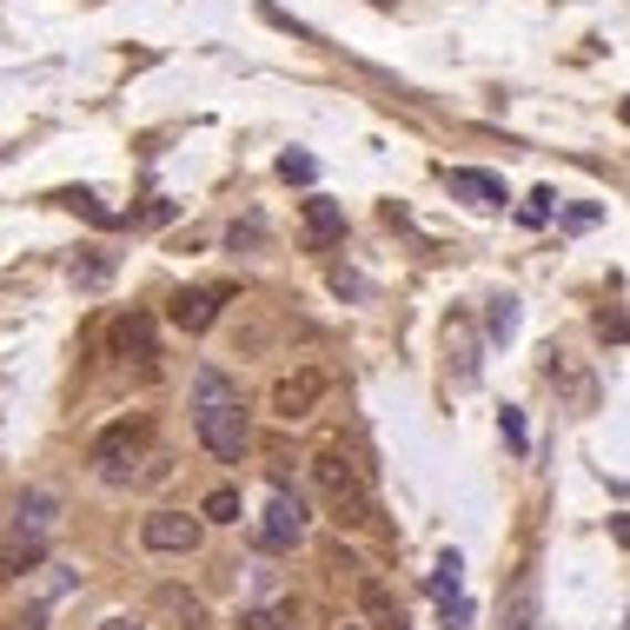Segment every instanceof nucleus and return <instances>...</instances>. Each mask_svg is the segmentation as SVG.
<instances>
[{
	"instance_id": "obj_14",
	"label": "nucleus",
	"mask_w": 630,
	"mask_h": 630,
	"mask_svg": "<svg viewBox=\"0 0 630 630\" xmlns=\"http://www.w3.org/2000/svg\"><path fill=\"white\" fill-rule=\"evenodd\" d=\"M33 565H47V538H13V545H0V578H20V571H33Z\"/></svg>"
},
{
	"instance_id": "obj_13",
	"label": "nucleus",
	"mask_w": 630,
	"mask_h": 630,
	"mask_svg": "<svg viewBox=\"0 0 630 630\" xmlns=\"http://www.w3.org/2000/svg\"><path fill=\"white\" fill-rule=\"evenodd\" d=\"M505 630H538V578L525 571L512 585V605H505Z\"/></svg>"
},
{
	"instance_id": "obj_21",
	"label": "nucleus",
	"mask_w": 630,
	"mask_h": 630,
	"mask_svg": "<svg viewBox=\"0 0 630 630\" xmlns=\"http://www.w3.org/2000/svg\"><path fill=\"white\" fill-rule=\"evenodd\" d=\"M458 571H465V565H458V551H445V558H438V571H432L438 605H452V598H458Z\"/></svg>"
},
{
	"instance_id": "obj_27",
	"label": "nucleus",
	"mask_w": 630,
	"mask_h": 630,
	"mask_svg": "<svg viewBox=\"0 0 630 630\" xmlns=\"http://www.w3.org/2000/svg\"><path fill=\"white\" fill-rule=\"evenodd\" d=\"M13 630H47V611H27V618H13Z\"/></svg>"
},
{
	"instance_id": "obj_4",
	"label": "nucleus",
	"mask_w": 630,
	"mask_h": 630,
	"mask_svg": "<svg viewBox=\"0 0 630 630\" xmlns=\"http://www.w3.org/2000/svg\"><path fill=\"white\" fill-rule=\"evenodd\" d=\"M199 538H206V525H199L193 512H153V518L140 525V545L159 551V558H193Z\"/></svg>"
},
{
	"instance_id": "obj_5",
	"label": "nucleus",
	"mask_w": 630,
	"mask_h": 630,
	"mask_svg": "<svg viewBox=\"0 0 630 630\" xmlns=\"http://www.w3.org/2000/svg\"><path fill=\"white\" fill-rule=\"evenodd\" d=\"M299 239H306V252L339 246V239H345V206H339V199H326V193H312V199L299 206Z\"/></svg>"
},
{
	"instance_id": "obj_23",
	"label": "nucleus",
	"mask_w": 630,
	"mask_h": 630,
	"mask_svg": "<svg viewBox=\"0 0 630 630\" xmlns=\"http://www.w3.org/2000/svg\"><path fill=\"white\" fill-rule=\"evenodd\" d=\"M551 213H558V193H551V186H538V193H531V199L518 206V219H525V226H545Z\"/></svg>"
},
{
	"instance_id": "obj_7",
	"label": "nucleus",
	"mask_w": 630,
	"mask_h": 630,
	"mask_svg": "<svg viewBox=\"0 0 630 630\" xmlns=\"http://www.w3.org/2000/svg\"><path fill=\"white\" fill-rule=\"evenodd\" d=\"M299 538H306V505H299L292 492H272L266 525H259V545H266V551H286V545H299Z\"/></svg>"
},
{
	"instance_id": "obj_24",
	"label": "nucleus",
	"mask_w": 630,
	"mask_h": 630,
	"mask_svg": "<svg viewBox=\"0 0 630 630\" xmlns=\"http://www.w3.org/2000/svg\"><path fill=\"white\" fill-rule=\"evenodd\" d=\"M498 425H505V438H512V452H525V445H531V438H525V419H518L512 405H505V419H498Z\"/></svg>"
},
{
	"instance_id": "obj_28",
	"label": "nucleus",
	"mask_w": 630,
	"mask_h": 630,
	"mask_svg": "<svg viewBox=\"0 0 630 630\" xmlns=\"http://www.w3.org/2000/svg\"><path fill=\"white\" fill-rule=\"evenodd\" d=\"M100 630H146V624H140V618H106Z\"/></svg>"
},
{
	"instance_id": "obj_22",
	"label": "nucleus",
	"mask_w": 630,
	"mask_h": 630,
	"mask_svg": "<svg viewBox=\"0 0 630 630\" xmlns=\"http://www.w3.org/2000/svg\"><path fill=\"white\" fill-rule=\"evenodd\" d=\"M279 179H299V186H312V179H319V159H312V153H279Z\"/></svg>"
},
{
	"instance_id": "obj_26",
	"label": "nucleus",
	"mask_w": 630,
	"mask_h": 630,
	"mask_svg": "<svg viewBox=\"0 0 630 630\" xmlns=\"http://www.w3.org/2000/svg\"><path fill=\"white\" fill-rule=\"evenodd\" d=\"M246 630H279V611H246Z\"/></svg>"
},
{
	"instance_id": "obj_3",
	"label": "nucleus",
	"mask_w": 630,
	"mask_h": 630,
	"mask_svg": "<svg viewBox=\"0 0 630 630\" xmlns=\"http://www.w3.org/2000/svg\"><path fill=\"white\" fill-rule=\"evenodd\" d=\"M312 478H319V492L332 498V512H339L345 525H365V518H372V498H365V485H359V472H352L345 452H319Z\"/></svg>"
},
{
	"instance_id": "obj_6",
	"label": "nucleus",
	"mask_w": 630,
	"mask_h": 630,
	"mask_svg": "<svg viewBox=\"0 0 630 630\" xmlns=\"http://www.w3.org/2000/svg\"><path fill=\"white\" fill-rule=\"evenodd\" d=\"M352 598H359V630H412L405 605H399L379 578H359V585H352Z\"/></svg>"
},
{
	"instance_id": "obj_19",
	"label": "nucleus",
	"mask_w": 630,
	"mask_h": 630,
	"mask_svg": "<svg viewBox=\"0 0 630 630\" xmlns=\"http://www.w3.org/2000/svg\"><path fill=\"white\" fill-rule=\"evenodd\" d=\"M445 345L458 352V385H478V359H472V332H465V326H445Z\"/></svg>"
},
{
	"instance_id": "obj_25",
	"label": "nucleus",
	"mask_w": 630,
	"mask_h": 630,
	"mask_svg": "<svg viewBox=\"0 0 630 630\" xmlns=\"http://www.w3.org/2000/svg\"><path fill=\"white\" fill-rule=\"evenodd\" d=\"M445 624H452V630H472V605H465V598H452V605H445Z\"/></svg>"
},
{
	"instance_id": "obj_18",
	"label": "nucleus",
	"mask_w": 630,
	"mask_h": 630,
	"mask_svg": "<svg viewBox=\"0 0 630 630\" xmlns=\"http://www.w3.org/2000/svg\"><path fill=\"white\" fill-rule=\"evenodd\" d=\"M199 525H239V492H233V485H219V492L199 505Z\"/></svg>"
},
{
	"instance_id": "obj_29",
	"label": "nucleus",
	"mask_w": 630,
	"mask_h": 630,
	"mask_svg": "<svg viewBox=\"0 0 630 630\" xmlns=\"http://www.w3.org/2000/svg\"><path fill=\"white\" fill-rule=\"evenodd\" d=\"M345 630H359V624H345Z\"/></svg>"
},
{
	"instance_id": "obj_10",
	"label": "nucleus",
	"mask_w": 630,
	"mask_h": 630,
	"mask_svg": "<svg viewBox=\"0 0 630 630\" xmlns=\"http://www.w3.org/2000/svg\"><path fill=\"white\" fill-rule=\"evenodd\" d=\"M53 518H60V492H47V485L20 492V505H13V525H20V538H47V531H53Z\"/></svg>"
},
{
	"instance_id": "obj_2",
	"label": "nucleus",
	"mask_w": 630,
	"mask_h": 630,
	"mask_svg": "<svg viewBox=\"0 0 630 630\" xmlns=\"http://www.w3.org/2000/svg\"><path fill=\"white\" fill-rule=\"evenodd\" d=\"M332 392V372L326 365H292V372H279L272 379V419H286V425H299V419H312L319 412V399Z\"/></svg>"
},
{
	"instance_id": "obj_15",
	"label": "nucleus",
	"mask_w": 630,
	"mask_h": 630,
	"mask_svg": "<svg viewBox=\"0 0 630 630\" xmlns=\"http://www.w3.org/2000/svg\"><path fill=\"white\" fill-rule=\"evenodd\" d=\"M485 306H492V312H485V332H492L498 345H512V339H518V299L498 292V299H485Z\"/></svg>"
},
{
	"instance_id": "obj_8",
	"label": "nucleus",
	"mask_w": 630,
	"mask_h": 630,
	"mask_svg": "<svg viewBox=\"0 0 630 630\" xmlns=\"http://www.w3.org/2000/svg\"><path fill=\"white\" fill-rule=\"evenodd\" d=\"M219 306H226V286H193V292L173 299V326L179 332H206L219 319Z\"/></svg>"
},
{
	"instance_id": "obj_11",
	"label": "nucleus",
	"mask_w": 630,
	"mask_h": 630,
	"mask_svg": "<svg viewBox=\"0 0 630 630\" xmlns=\"http://www.w3.org/2000/svg\"><path fill=\"white\" fill-rule=\"evenodd\" d=\"M113 352H120V359H140V365H153V359H159L153 319H146V312H126V319L113 326Z\"/></svg>"
},
{
	"instance_id": "obj_17",
	"label": "nucleus",
	"mask_w": 630,
	"mask_h": 630,
	"mask_svg": "<svg viewBox=\"0 0 630 630\" xmlns=\"http://www.w3.org/2000/svg\"><path fill=\"white\" fill-rule=\"evenodd\" d=\"M113 279V252H86V259H73V286L80 292H100Z\"/></svg>"
},
{
	"instance_id": "obj_20",
	"label": "nucleus",
	"mask_w": 630,
	"mask_h": 630,
	"mask_svg": "<svg viewBox=\"0 0 630 630\" xmlns=\"http://www.w3.org/2000/svg\"><path fill=\"white\" fill-rule=\"evenodd\" d=\"M60 206H73V213H86L93 226H113V213H106V206H100V199H93L86 186H66V193H60Z\"/></svg>"
},
{
	"instance_id": "obj_12",
	"label": "nucleus",
	"mask_w": 630,
	"mask_h": 630,
	"mask_svg": "<svg viewBox=\"0 0 630 630\" xmlns=\"http://www.w3.org/2000/svg\"><path fill=\"white\" fill-rule=\"evenodd\" d=\"M140 452V425H113V432H100V445H93V465H100V478H126V458Z\"/></svg>"
},
{
	"instance_id": "obj_16",
	"label": "nucleus",
	"mask_w": 630,
	"mask_h": 630,
	"mask_svg": "<svg viewBox=\"0 0 630 630\" xmlns=\"http://www.w3.org/2000/svg\"><path fill=\"white\" fill-rule=\"evenodd\" d=\"M159 605L179 618V630H213V618H206V605L199 598H186V591H159Z\"/></svg>"
},
{
	"instance_id": "obj_1",
	"label": "nucleus",
	"mask_w": 630,
	"mask_h": 630,
	"mask_svg": "<svg viewBox=\"0 0 630 630\" xmlns=\"http://www.w3.org/2000/svg\"><path fill=\"white\" fill-rule=\"evenodd\" d=\"M193 432H199V445H206L219 465H239L246 445H252V425H246L239 385H233L219 365H199V372H193Z\"/></svg>"
},
{
	"instance_id": "obj_9",
	"label": "nucleus",
	"mask_w": 630,
	"mask_h": 630,
	"mask_svg": "<svg viewBox=\"0 0 630 630\" xmlns=\"http://www.w3.org/2000/svg\"><path fill=\"white\" fill-rule=\"evenodd\" d=\"M445 186H452V199H472V206H505V199H512L505 179H498V173H478V166H452Z\"/></svg>"
}]
</instances>
